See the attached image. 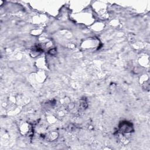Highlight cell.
<instances>
[{
	"label": "cell",
	"mask_w": 150,
	"mask_h": 150,
	"mask_svg": "<svg viewBox=\"0 0 150 150\" xmlns=\"http://www.w3.org/2000/svg\"><path fill=\"white\" fill-rule=\"evenodd\" d=\"M119 128L122 132L129 133L133 131L132 124L128 121H122L119 125Z\"/></svg>",
	"instance_id": "obj_1"
}]
</instances>
